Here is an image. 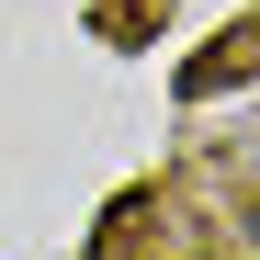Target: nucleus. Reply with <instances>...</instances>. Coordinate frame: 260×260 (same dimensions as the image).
Here are the masks:
<instances>
[{
	"label": "nucleus",
	"instance_id": "1",
	"mask_svg": "<svg viewBox=\"0 0 260 260\" xmlns=\"http://www.w3.org/2000/svg\"><path fill=\"white\" fill-rule=\"evenodd\" d=\"M249 249H260V204H249Z\"/></svg>",
	"mask_w": 260,
	"mask_h": 260
}]
</instances>
